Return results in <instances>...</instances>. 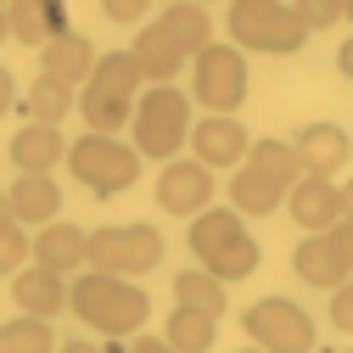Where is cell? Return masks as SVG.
<instances>
[{"instance_id":"cell-43","label":"cell","mask_w":353,"mask_h":353,"mask_svg":"<svg viewBox=\"0 0 353 353\" xmlns=\"http://www.w3.org/2000/svg\"><path fill=\"white\" fill-rule=\"evenodd\" d=\"M202 6H208V0H202Z\"/></svg>"},{"instance_id":"cell-40","label":"cell","mask_w":353,"mask_h":353,"mask_svg":"<svg viewBox=\"0 0 353 353\" xmlns=\"http://www.w3.org/2000/svg\"><path fill=\"white\" fill-rule=\"evenodd\" d=\"M12 39V17H6V6H0V46Z\"/></svg>"},{"instance_id":"cell-22","label":"cell","mask_w":353,"mask_h":353,"mask_svg":"<svg viewBox=\"0 0 353 353\" xmlns=\"http://www.w3.org/2000/svg\"><path fill=\"white\" fill-rule=\"evenodd\" d=\"M236 236H247L236 208H202V213H191V230H185V241H191L196 258H213L219 247H230Z\"/></svg>"},{"instance_id":"cell-3","label":"cell","mask_w":353,"mask_h":353,"mask_svg":"<svg viewBox=\"0 0 353 353\" xmlns=\"http://www.w3.org/2000/svg\"><path fill=\"white\" fill-rule=\"evenodd\" d=\"M68 168L79 185H90V196H118L141 180V146H123L101 129H90L84 141L68 146Z\"/></svg>"},{"instance_id":"cell-39","label":"cell","mask_w":353,"mask_h":353,"mask_svg":"<svg viewBox=\"0 0 353 353\" xmlns=\"http://www.w3.org/2000/svg\"><path fill=\"white\" fill-rule=\"evenodd\" d=\"M336 191H342V219H353V180H347V185H336Z\"/></svg>"},{"instance_id":"cell-7","label":"cell","mask_w":353,"mask_h":353,"mask_svg":"<svg viewBox=\"0 0 353 353\" xmlns=\"http://www.w3.org/2000/svg\"><path fill=\"white\" fill-rule=\"evenodd\" d=\"M241 331L258 347H270V353H308L314 347V320H308L292 297H258L241 314Z\"/></svg>"},{"instance_id":"cell-30","label":"cell","mask_w":353,"mask_h":353,"mask_svg":"<svg viewBox=\"0 0 353 353\" xmlns=\"http://www.w3.org/2000/svg\"><path fill=\"white\" fill-rule=\"evenodd\" d=\"M23 258H34V241L17 230V219H12V225H0V275H17Z\"/></svg>"},{"instance_id":"cell-36","label":"cell","mask_w":353,"mask_h":353,"mask_svg":"<svg viewBox=\"0 0 353 353\" xmlns=\"http://www.w3.org/2000/svg\"><path fill=\"white\" fill-rule=\"evenodd\" d=\"M12 101H17V79H12L6 68H0V118L12 112Z\"/></svg>"},{"instance_id":"cell-12","label":"cell","mask_w":353,"mask_h":353,"mask_svg":"<svg viewBox=\"0 0 353 353\" xmlns=\"http://www.w3.org/2000/svg\"><path fill=\"white\" fill-rule=\"evenodd\" d=\"M12 303L23 308V314H39V320H57L68 308V286L57 270H46V263H34V270H17L12 275Z\"/></svg>"},{"instance_id":"cell-37","label":"cell","mask_w":353,"mask_h":353,"mask_svg":"<svg viewBox=\"0 0 353 353\" xmlns=\"http://www.w3.org/2000/svg\"><path fill=\"white\" fill-rule=\"evenodd\" d=\"M336 68H342V79H353V39H347V46L336 51Z\"/></svg>"},{"instance_id":"cell-21","label":"cell","mask_w":353,"mask_h":353,"mask_svg":"<svg viewBox=\"0 0 353 353\" xmlns=\"http://www.w3.org/2000/svg\"><path fill=\"white\" fill-rule=\"evenodd\" d=\"M292 270H297V281H308V286H320V292H331V286H342L353 270L331 252V241L320 236V230H308L303 241H297V252H292Z\"/></svg>"},{"instance_id":"cell-35","label":"cell","mask_w":353,"mask_h":353,"mask_svg":"<svg viewBox=\"0 0 353 353\" xmlns=\"http://www.w3.org/2000/svg\"><path fill=\"white\" fill-rule=\"evenodd\" d=\"M123 347H129V353H174L168 336H123Z\"/></svg>"},{"instance_id":"cell-32","label":"cell","mask_w":353,"mask_h":353,"mask_svg":"<svg viewBox=\"0 0 353 353\" xmlns=\"http://www.w3.org/2000/svg\"><path fill=\"white\" fill-rule=\"evenodd\" d=\"M331 325L353 336V281H342V286H331Z\"/></svg>"},{"instance_id":"cell-23","label":"cell","mask_w":353,"mask_h":353,"mask_svg":"<svg viewBox=\"0 0 353 353\" xmlns=\"http://www.w3.org/2000/svg\"><path fill=\"white\" fill-rule=\"evenodd\" d=\"M157 23L185 46V57H196L208 39H213V23H208V6H202V0H174V6H163Z\"/></svg>"},{"instance_id":"cell-19","label":"cell","mask_w":353,"mask_h":353,"mask_svg":"<svg viewBox=\"0 0 353 353\" xmlns=\"http://www.w3.org/2000/svg\"><path fill=\"white\" fill-rule=\"evenodd\" d=\"M12 213H17V225H51V219H62V185L51 174H17Z\"/></svg>"},{"instance_id":"cell-20","label":"cell","mask_w":353,"mask_h":353,"mask_svg":"<svg viewBox=\"0 0 353 353\" xmlns=\"http://www.w3.org/2000/svg\"><path fill=\"white\" fill-rule=\"evenodd\" d=\"M6 17H12V39H23V46H34V51L68 28L62 0H12Z\"/></svg>"},{"instance_id":"cell-9","label":"cell","mask_w":353,"mask_h":353,"mask_svg":"<svg viewBox=\"0 0 353 353\" xmlns=\"http://www.w3.org/2000/svg\"><path fill=\"white\" fill-rule=\"evenodd\" d=\"M247 146H252V135L241 129L236 112H208L202 123H191V152H196L208 168H236V163H247Z\"/></svg>"},{"instance_id":"cell-38","label":"cell","mask_w":353,"mask_h":353,"mask_svg":"<svg viewBox=\"0 0 353 353\" xmlns=\"http://www.w3.org/2000/svg\"><path fill=\"white\" fill-rule=\"evenodd\" d=\"M12 219H17L12 213V191H0V225H12Z\"/></svg>"},{"instance_id":"cell-27","label":"cell","mask_w":353,"mask_h":353,"mask_svg":"<svg viewBox=\"0 0 353 353\" xmlns=\"http://www.w3.org/2000/svg\"><path fill=\"white\" fill-rule=\"evenodd\" d=\"M247 163L263 168V174H275L281 185H297V180H303V157H297L292 141H252V146H247Z\"/></svg>"},{"instance_id":"cell-10","label":"cell","mask_w":353,"mask_h":353,"mask_svg":"<svg viewBox=\"0 0 353 353\" xmlns=\"http://www.w3.org/2000/svg\"><path fill=\"white\" fill-rule=\"evenodd\" d=\"M286 208L297 219V230H331L342 219V191L331 185V174H303L286 191Z\"/></svg>"},{"instance_id":"cell-4","label":"cell","mask_w":353,"mask_h":353,"mask_svg":"<svg viewBox=\"0 0 353 353\" xmlns=\"http://www.w3.org/2000/svg\"><path fill=\"white\" fill-rule=\"evenodd\" d=\"M129 129H135L141 157H163V163H168L174 152L191 141V101L174 90V84H152V90L135 101Z\"/></svg>"},{"instance_id":"cell-2","label":"cell","mask_w":353,"mask_h":353,"mask_svg":"<svg viewBox=\"0 0 353 353\" xmlns=\"http://www.w3.org/2000/svg\"><path fill=\"white\" fill-rule=\"evenodd\" d=\"M230 39L241 51H270V57H297L308 23L286 0H236L230 6Z\"/></svg>"},{"instance_id":"cell-16","label":"cell","mask_w":353,"mask_h":353,"mask_svg":"<svg viewBox=\"0 0 353 353\" xmlns=\"http://www.w3.org/2000/svg\"><path fill=\"white\" fill-rule=\"evenodd\" d=\"M141 57V68H146V84H174V73H180L191 57H185V46L174 39L163 23H146L141 34H135V46H129Z\"/></svg>"},{"instance_id":"cell-1","label":"cell","mask_w":353,"mask_h":353,"mask_svg":"<svg viewBox=\"0 0 353 353\" xmlns=\"http://www.w3.org/2000/svg\"><path fill=\"white\" fill-rule=\"evenodd\" d=\"M68 303H73V314L90 325L96 336H107V342L135 336V331L152 320V297L129 281V275H101V270H90V275L73 281Z\"/></svg>"},{"instance_id":"cell-14","label":"cell","mask_w":353,"mask_h":353,"mask_svg":"<svg viewBox=\"0 0 353 353\" xmlns=\"http://www.w3.org/2000/svg\"><path fill=\"white\" fill-rule=\"evenodd\" d=\"M90 68H96V51H90V39L73 34V28H62L57 39H46V46H39V73L73 84V90L90 79Z\"/></svg>"},{"instance_id":"cell-34","label":"cell","mask_w":353,"mask_h":353,"mask_svg":"<svg viewBox=\"0 0 353 353\" xmlns=\"http://www.w3.org/2000/svg\"><path fill=\"white\" fill-rule=\"evenodd\" d=\"M146 6H152V0H101L107 23H141V17H146Z\"/></svg>"},{"instance_id":"cell-31","label":"cell","mask_w":353,"mask_h":353,"mask_svg":"<svg viewBox=\"0 0 353 353\" xmlns=\"http://www.w3.org/2000/svg\"><path fill=\"white\" fill-rule=\"evenodd\" d=\"M297 6V17L308 23V34L314 28H336L342 17H347V0H292Z\"/></svg>"},{"instance_id":"cell-13","label":"cell","mask_w":353,"mask_h":353,"mask_svg":"<svg viewBox=\"0 0 353 353\" xmlns=\"http://www.w3.org/2000/svg\"><path fill=\"white\" fill-rule=\"evenodd\" d=\"M68 157V141H62V129L57 123H23L17 135H12V163L17 174H51L57 163Z\"/></svg>"},{"instance_id":"cell-11","label":"cell","mask_w":353,"mask_h":353,"mask_svg":"<svg viewBox=\"0 0 353 353\" xmlns=\"http://www.w3.org/2000/svg\"><path fill=\"white\" fill-rule=\"evenodd\" d=\"M84 258H90V230L68 225V219L39 225V236H34V263H46V270H57V275H73Z\"/></svg>"},{"instance_id":"cell-15","label":"cell","mask_w":353,"mask_h":353,"mask_svg":"<svg viewBox=\"0 0 353 353\" xmlns=\"http://www.w3.org/2000/svg\"><path fill=\"white\" fill-rule=\"evenodd\" d=\"M292 146L303 157V174H336L347 163V152H353L347 129H336V123H303Z\"/></svg>"},{"instance_id":"cell-29","label":"cell","mask_w":353,"mask_h":353,"mask_svg":"<svg viewBox=\"0 0 353 353\" xmlns=\"http://www.w3.org/2000/svg\"><path fill=\"white\" fill-rule=\"evenodd\" d=\"M0 347H6V353H51V347H57L51 320L23 314V320H12V325H0Z\"/></svg>"},{"instance_id":"cell-25","label":"cell","mask_w":353,"mask_h":353,"mask_svg":"<svg viewBox=\"0 0 353 353\" xmlns=\"http://www.w3.org/2000/svg\"><path fill=\"white\" fill-rule=\"evenodd\" d=\"M168 347L174 353H208L213 347V336H219V325H213V314H202V308H185V303H174V314H168Z\"/></svg>"},{"instance_id":"cell-6","label":"cell","mask_w":353,"mask_h":353,"mask_svg":"<svg viewBox=\"0 0 353 353\" xmlns=\"http://www.w3.org/2000/svg\"><path fill=\"white\" fill-rule=\"evenodd\" d=\"M191 96L208 107V112H236L247 101V57L241 46H208L196 51V68H191Z\"/></svg>"},{"instance_id":"cell-28","label":"cell","mask_w":353,"mask_h":353,"mask_svg":"<svg viewBox=\"0 0 353 353\" xmlns=\"http://www.w3.org/2000/svg\"><path fill=\"white\" fill-rule=\"evenodd\" d=\"M258 258H263L258 241H252V236H236L230 247H219L213 258H202V270H213L219 281H247V275L258 270Z\"/></svg>"},{"instance_id":"cell-42","label":"cell","mask_w":353,"mask_h":353,"mask_svg":"<svg viewBox=\"0 0 353 353\" xmlns=\"http://www.w3.org/2000/svg\"><path fill=\"white\" fill-rule=\"evenodd\" d=\"M0 6H12V0H0Z\"/></svg>"},{"instance_id":"cell-8","label":"cell","mask_w":353,"mask_h":353,"mask_svg":"<svg viewBox=\"0 0 353 353\" xmlns=\"http://www.w3.org/2000/svg\"><path fill=\"white\" fill-rule=\"evenodd\" d=\"M213 168L202 163V157H168L163 163V174H157V208L163 213H174V219H191V213H202L208 202H213Z\"/></svg>"},{"instance_id":"cell-41","label":"cell","mask_w":353,"mask_h":353,"mask_svg":"<svg viewBox=\"0 0 353 353\" xmlns=\"http://www.w3.org/2000/svg\"><path fill=\"white\" fill-rule=\"evenodd\" d=\"M347 23H353V0H347Z\"/></svg>"},{"instance_id":"cell-17","label":"cell","mask_w":353,"mask_h":353,"mask_svg":"<svg viewBox=\"0 0 353 353\" xmlns=\"http://www.w3.org/2000/svg\"><path fill=\"white\" fill-rule=\"evenodd\" d=\"M141 84H146V68L135 51H112L90 68L84 79V96H118V101H141Z\"/></svg>"},{"instance_id":"cell-33","label":"cell","mask_w":353,"mask_h":353,"mask_svg":"<svg viewBox=\"0 0 353 353\" xmlns=\"http://www.w3.org/2000/svg\"><path fill=\"white\" fill-rule=\"evenodd\" d=\"M320 236L331 241V252H336L347 270H353V219H336V225H331V230H320Z\"/></svg>"},{"instance_id":"cell-24","label":"cell","mask_w":353,"mask_h":353,"mask_svg":"<svg viewBox=\"0 0 353 353\" xmlns=\"http://www.w3.org/2000/svg\"><path fill=\"white\" fill-rule=\"evenodd\" d=\"M230 281H219L213 270H185V275H174V303H185V308H202V314H225L230 297H225Z\"/></svg>"},{"instance_id":"cell-5","label":"cell","mask_w":353,"mask_h":353,"mask_svg":"<svg viewBox=\"0 0 353 353\" xmlns=\"http://www.w3.org/2000/svg\"><path fill=\"white\" fill-rule=\"evenodd\" d=\"M90 270L101 275H146L163 263V230L152 225H107V230H90Z\"/></svg>"},{"instance_id":"cell-18","label":"cell","mask_w":353,"mask_h":353,"mask_svg":"<svg viewBox=\"0 0 353 353\" xmlns=\"http://www.w3.org/2000/svg\"><path fill=\"white\" fill-rule=\"evenodd\" d=\"M286 191H292V185H281L275 174H263V168H252V163H236L230 208H236L241 219H263V213H275V208L286 202Z\"/></svg>"},{"instance_id":"cell-26","label":"cell","mask_w":353,"mask_h":353,"mask_svg":"<svg viewBox=\"0 0 353 353\" xmlns=\"http://www.w3.org/2000/svg\"><path fill=\"white\" fill-rule=\"evenodd\" d=\"M23 107H28V118H39V123H62V118L79 107V96H73V84H62V79H51V73H39V79L28 84Z\"/></svg>"}]
</instances>
